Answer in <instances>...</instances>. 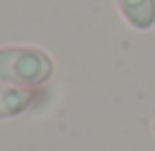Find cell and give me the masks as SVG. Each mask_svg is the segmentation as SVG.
I'll return each instance as SVG.
<instances>
[{
    "label": "cell",
    "mask_w": 155,
    "mask_h": 151,
    "mask_svg": "<svg viewBox=\"0 0 155 151\" xmlns=\"http://www.w3.org/2000/svg\"><path fill=\"white\" fill-rule=\"evenodd\" d=\"M53 73V61L46 51L34 46H5L0 49V83L36 88Z\"/></svg>",
    "instance_id": "6da1fadb"
},
{
    "label": "cell",
    "mask_w": 155,
    "mask_h": 151,
    "mask_svg": "<svg viewBox=\"0 0 155 151\" xmlns=\"http://www.w3.org/2000/svg\"><path fill=\"white\" fill-rule=\"evenodd\" d=\"M124 19L138 29L145 32L155 24V0H116Z\"/></svg>",
    "instance_id": "7a4b0ae2"
},
{
    "label": "cell",
    "mask_w": 155,
    "mask_h": 151,
    "mask_svg": "<svg viewBox=\"0 0 155 151\" xmlns=\"http://www.w3.org/2000/svg\"><path fill=\"white\" fill-rule=\"evenodd\" d=\"M31 100H34V95L29 88L0 83V119H7V117L24 112L31 105Z\"/></svg>",
    "instance_id": "3957f363"
}]
</instances>
